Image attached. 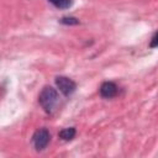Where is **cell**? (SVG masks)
<instances>
[{
    "mask_svg": "<svg viewBox=\"0 0 158 158\" xmlns=\"http://www.w3.org/2000/svg\"><path fill=\"white\" fill-rule=\"evenodd\" d=\"M57 9H68L72 6L73 0H48Z\"/></svg>",
    "mask_w": 158,
    "mask_h": 158,
    "instance_id": "6",
    "label": "cell"
},
{
    "mask_svg": "<svg viewBox=\"0 0 158 158\" xmlns=\"http://www.w3.org/2000/svg\"><path fill=\"white\" fill-rule=\"evenodd\" d=\"M56 85L59 89V91L65 96L72 95L77 89V84L67 77H57L56 78Z\"/></svg>",
    "mask_w": 158,
    "mask_h": 158,
    "instance_id": "3",
    "label": "cell"
},
{
    "mask_svg": "<svg viewBox=\"0 0 158 158\" xmlns=\"http://www.w3.org/2000/svg\"><path fill=\"white\" fill-rule=\"evenodd\" d=\"M151 47H158V33L154 35V37L151 41Z\"/></svg>",
    "mask_w": 158,
    "mask_h": 158,
    "instance_id": "8",
    "label": "cell"
},
{
    "mask_svg": "<svg viewBox=\"0 0 158 158\" xmlns=\"http://www.w3.org/2000/svg\"><path fill=\"white\" fill-rule=\"evenodd\" d=\"M62 23H65V25H78L79 21L75 19V17H63L60 20Z\"/></svg>",
    "mask_w": 158,
    "mask_h": 158,
    "instance_id": "7",
    "label": "cell"
},
{
    "mask_svg": "<svg viewBox=\"0 0 158 158\" xmlns=\"http://www.w3.org/2000/svg\"><path fill=\"white\" fill-rule=\"evenodd\" d=\"M38 101L47 114H52L59 102L58 93L52 86H44L38 96Z\"/></svg>",
    "mask_w": 158,
    "mask_h": 158,
    "instance_id": "1",
    "label": "cell"
},
{
    "mask_svg": "<svg viewBox=\"0 0 158 158\" xmlns=\"http://www.w3.org/2000/svg\"><path fill=\"white\" fill-rule=\"evenodd\" d=\"M49 139H51V135L48 132L47 128H40L37 130L35 133H33V137H32V142H33V146L37 151H42L47 147V144L49 143Z\"/></svg>",
    "mask_w": 158,
    "mask_h": 158,
    "instance_id": "2",
    "label": "cell"
},
{
    "mask_svg": "<svg viewBox=\"0 0 158 158\" xmlns=\"http://www.w3.org/2000/svg\"><path fill=\"white\" fill-rule=\"evenodd\" d=\"M75 133H77V131H75L74 127H67V128H63V130L58 133V136H59V138H62L63 141H70V139L74 138Z\"/></svg>",
    "mask_w": 158,
    "mask_h": 158,
    "instance_id": "5",
    "label": "cell"
},
{
    "mask_svg": "<svg viewBox=\"0 0 158 158\" xmlns=\"http://www.w3.org/2000/svg\"><path fill=\"white\" fill-rule=\"evenodd\" d=\"M117 94V86L112 81H105L100 86V95L106 99H111Z\"/></svg>",
    "mask_w": 158,
    "mask_h": 158,
    "instance_id": "4",
    "label": "cell"
}]
</instances>
